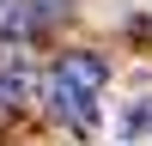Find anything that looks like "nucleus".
Masks as SVG:
<instances>
[{
	"label": "nucleus",
	"mask_w": 152,
	"mask_h": 146,
	"mask_svg": "<svg viewBox=\"0 0 152 146\" xmlns=\"http://www.w3.org/2000/svg\"><path fill=\"white\" fill-rule=\"evenodd\" d=\"M55 12H67V0H31V18L24 24H49Z\"/></svg>",
	"instance_id": "nucleus-4"
},
{
	"label": "nucleus",
	"mask_w": 152,
	"mask_h": 146,
	"mask_svg": "<svg viewBox=\"0 0 152 146\" xmlns=\"http://www.w3.org/2000/svg\"><path fill=\"white\" fill-rule=\"evenodd\" d=\"M140 140H152V91L128 97L116 110V146H140Z\"/></svg>",
	"instance_id": "nucleus-3"
},
{
	"label": "nucleus",
	"mask_w": 152,
	"mask_h": 146,
	"mask_svg": "<svg viewBox=\"0 0 152 146\" xmlns=\"http://www.w3.org/2000/svg\"><path fill=\"white\" fill-rule=\"evenodd\" d=\"M104 85H110V61L79 49V55H61L55 79H49V116L73 134H91L97 128V104H104Z\"/></svg>",
	"instance_id": "nucleus-1"
},
{
	"label": "nucleus",
	"mask_w": 152,
	"mask_h": 146,
	"mask_svg": "<svg viewBox=\"0 0 152 146\" xmlns=\"http://www.w3.org/2000/svg\"><path fill=\"white\" fill-rule=\"evenodd\" d=\"M31 91H37L31 61H24V55H0V116H6V110H24Z\"/></svg>",
	"instance_id": "nucleus-2"
}]
</instances>
